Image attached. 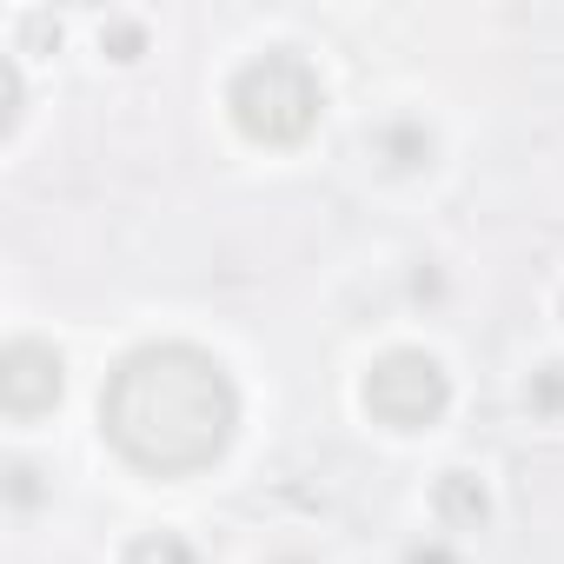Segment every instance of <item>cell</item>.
I'll return each instance as SVG.
<instances>
[{
  "instance_id": "5",
  "label": "cell",
  "mask_w": 564,
  "mask_h": 564,
  "mask_svg": "<svg viewBox=\"0 0 564 564\" xmlns=\"http://www.w3.org/2000/svg\"><path fill=\"white\" fill-rule=\"evenodd\" d=\"M432 505H438V518H445V524H458V531H478V524H485V511H491V498H485V485H478L471 471H445V478H438V491H432Z\"/></svg>"
},
{
  "instance_id": "3",
  "label": "cell",
  "mask_w": 564,
  "mask_h": 564,
  "mask_svg": "<svg viewBox=\"0 0 564 564\" xmlns=\"http://www.w3.org/2000/svg\"><path fill=\"white\" fill-rule=\"evenodd\" d=\"M452 405V379L432 352H386L366 372V412L392 432H419Z\"/></svg>"
},
{
  "instance_id": "8",
  "label": "cell",
  "mask_w": 564,
  "mask_h": 564,
  "mask_svg": "<svg viewBox=\"0 0 564 564\" xmlns=\"http://www.w3.org/2000/svg\"><path fill=\"white\" fill-rule=\"evenodd\" d=\"M531 412H544V419L564 412V366H544V372L531 379Z\"/></svg>"
},
{
  "instance_id": "7",
  "label": "cell",
  "mask_w": 564,
  "mask_h": 564,
  "mask_svg": "<svg viewBox=\"0 0 564 564\" xmlns=\"http://www.w3.org/2000/svg\"><path fill=\"white\" fill-rule=\"evenodd\" d=\"M127 564H193V551H186V538L153 531V538H133L127 544Z\"/></svg>"
},
{
  "instance_id": "10",
  "label": "cell",
  "mask_w": 564,
  "mask_h": 564,
  "mask_svg": "<svg viewBox=\"0 0 564 564\" xmlns=\"http://www.w3.org/2000/svg\"><path fill=\"white\" fill-rule=\"evenodd\" d=\"M14 498H21V505L34 498V471H28V465H14Z\"/></svg>"
},
{
  "instance_id": "12",
  "label": "cell",
  "mask_w": 564,
  "mask_h": 564,
  "mask_svg": "<svg viewBox=\"0 0 564 564\" xmlns=\"http://www.w3.org/2000/svg\"><path fill=\"white\" fill-rule=\"evenodd\" d=\"M286 564H293V557H286Z\"/></svg>"
},
{
  "instance_id": "11",
  "label": "cell",
  "mask_w": 564,
  "mask_h": 564,
  "mask_svg": "<svg viewBox=\"0 0 564 564\" xmlns=\"http://www.w3.org/2000/svg\"><path fill=\"white\" fill-rule=\"evenodd\" d=\"M405 564H452V551H438V544H432V551H425V544H419V551H412V557H405Z\"/></svg>"
},
{
  "instance_id": "4",
  "label": "cell",
  "mask_w": 564,
  "mask_h": 564,
  "mask_svg": "<svg viewBox=\"0 0 564 564\" xmlns=\"http://www.w3.org/2000/svg\"><path fill=\"white\" fill-rule=\"evenodd\" d=\"M61 399V352L41 346V339H14L0 352V405L14 419H34Z\"/></svg>"
},
{
  "instance_id": "6",
  "label": "cell",
  "mask_w": 564,
  "mask_h": 564,
  "mask_svg": "<svg viewBox=\"0 0 564 564\" xmlns=\"http://www.w3.org/2000/svg\"><path fill=\"white\" fill-rule=\"evenodd\" d=\"M372 147H379L399 173H412V166H425V160H432V133H425V127H412V120L379 127V133H372Z\"/></svg>"
},
{
  "instance_id": "1",
  "label": "cell",
  "mask_w": 564,
  "mask_h": 564,
  "mask_svg": "<svg viewBox=\"0 0 564 564\" xmlns=\"http://www.w3.org/2000/svg\"><path fill=\"white\" fill-rule=\"evenodd\" d=\"M100 425L140 471L186 478V471H206L232 445L239 392H232V379L213 352L147 346L107 379Z\"/></svg>"
},
{
  "instance_id": "9",
  "label": "cell",
  "mask_w": 564,
  "mask_h": 564,
  "mask_svg": "<svg viewBox=\"0 0 564 564\" xmlns=\"http://www.w3.org/2000/svg\"><path fill=\"white\" fill-rule=\"evenodd\" d=\"M100 47H107L113 61H133V54L147 47V34H140V21H107V28H100Z\"/></svg>"
},
{
  "instance_id": "2",
  "label": "cell",
  "mask_w": 564,
  "mask_h": 564,
  "mask_svg": "<svg viewBox=\"0 0 564 564\" xmlns=\"http://www.w3.org/2000/svg\"><path fill=\"white\" fill-rule=\"evenodd\" d=\"M232 120L246 140L259 147H293L313 133L319 120V80L300 54H259L232 74V94H226Z\"/></svg>"
}]
</instances>
